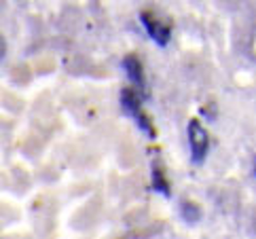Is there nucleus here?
<instances>
[{
  "label": "nucleus",
  "mask_w": 256,
  "mask_h": 239,
  "mask_svg": "<svg viewBox=\"0 0 256 239\" xmlns=\"http://www.w3.org/2000/svg\"><path fill=\"white\" fill-rule=\"evenodd\" d=\"M186 138H188V146H190V161L193 165H201L206 161L208 152H210V134L199 118H190L186 125Z\"/></svg>",
  "instance_id": "f03ea898"
},
{
  "label": "nucleus",
  "mask_w": 256,
  "mask_h": 239,
  "mask_svg": "<svg viewBox=\"0 0 256 239\" xmlns=\"http://www.w3.org/2000/svg\"><path fill=\"white\" fill-rule=\"evenodd\" d=\"M118 102H121V108L125 110V114L134 118V123L138 125V130L148 136V138H157V132H154V125L152 121L148 118V114L144 112L142 108V102H144V96L140 94L136 87H125L121 89V98H118Z\"/></svg>",
  "instance_id": "f257e3e1"
},
{
  "label": "nucleus",
  "mask_w": 256,
  "mask_h": 239,
  "mask_svg": "<svg viewBox=\"0 0 256 239\" xmlns=\"http://www.w3.org/2000/svg\"><path fill=\"white\" fill-rule=\"evenodd\" d=\"M254 178H256V159H254Z\"/></svg>",
  "instance_id": "0eeeda50"
},
{
  "label": "nucleus",
  "mask_w": 256,
  "mask_h": 239,
  "mask_svg": "<svg viewBox=\"0 0 256 239\" xmlns=\"http://www.w3.org/2000/svg\"><path fill=\"white\" fill-rule=\"evenodd\" d=\"M180 210H182V218H184L188 224L199 222V218H201V208H199L197 204H193V201H182Z\"/></svg>",
  "instance_id": "423d86ee"
},
{
  "label": "nucleus",
  "mask_w": 256,
  "mask_h": 239,
  "mask_svg": "<svg viewBox=\"0 0 256 239\" xmlns=\"http://www.w3.org/2000/svg\"><path fill=\"white\" fill-rule=\"evenodd\" d=\"M123 70L127 78L134 82V87L140 91V94L146 98V78H144V68H142V62L136 58V55H127L123 60Z\"/></svg>",
  "instance_id": "20e7f679"
},
{
  "label": "nucleus",
  "mask_w": 256,
  "mask_h": 239,
  "mask_svg": "<svg viewBox=\"0 0 256 239\" xmlns=\"http://www.w3.org/2000/svg\"><path fill=\"white\" fill-rule=\"evenodd\" d=\"M140 22L144 26L146 34H148V38L157 44V47H168V42L172 40V26L163 20V17H159L152 11H142Z\"/></svg>",
  "instance_id": "7ed1b4c3"
},
{
  "label": "nucleus",
  "mask_w": 256,
  "mask_h": 239,
  "mask_svg": "<svg viewBox=\"0 0 256 239\" xmlns=\"http://www.w3.org/2000/svg\"><path fill=\"white\" fill-rule=\"evenodd\" d=\"M150 188L154 192H161L163 197L172 195V186L168 182V176L163 174V168L159 161H152V165H150Z\"/></svg>",
  "instance_id": "39448f33"
}]
</instances>
